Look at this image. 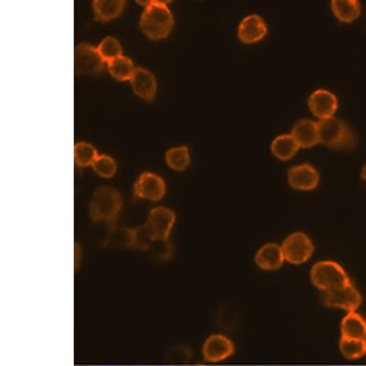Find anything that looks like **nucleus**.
<instances>
[{
	"instance_id": "1",
	"label": "nucleus",
	"mask_w": 366,
	"mask_h": 366,
	"mask_svg": "<svg viewBox=\"0 0 366 366\" xmlns=\"http://www.w3.org/2000/svg\"><path fill=\"white\" fill-rule=\"evenodd\" d=\"M175 223L176 215L172 210L155 207L150 210L144 225L120 230L115 228L106 236L108 239L113 236L115 245L145 251L158 260L166 261L175 253V248L169 240Z\"/></svg>"
},
{
	"instance_id": "2",
	"label": "nucleus",
	"mask_w": 366,
	"mask_h": 366,
	"mask_svg": "<svg viewBox=\"0 0 366 366\" xmlns=\"http://www.w3.org/2000/svg\"><path fill=\"white\" fill-rule=\"evenodd\" d=\"M145 7L140 19V28L147 38L153 41H160L167 38L172 31L174 17L165 1L150 0L137 1Z\"/></svg>"
},
{
	"instance_id": "3",
	"label": "nucleus",
	"mask_w": 366,
	"mask_h": 366,
	"mask_svg": "<svg viewBox=\"0 0 366 366\" xmlns=\"http://www.w3.org/2000/svg\"><path fill=\"white\" fill-rule=\"evenodd\" d=\"M123 201L120 193L110 186H102L93 193L90 215L93 222L106 225L108 233L115 230Z\"/></svg>"
},
{
	"instance_id": "4",
	"label": "nucleus",
	"mask_w": 366,
	"mask_h": 366,
	"mask_svg": "<svg viewBox=\"0 0 366 366\" xmlns=\"http://www.w3.org/2000/svg\"><path fill=\"white\" fill-rule=\"evenodd\" d=\"M319 143L334 150H350L357 144L354 131L336 118L318 122Z\"/></svg>"
},
{
	"instance_id": "5",
	"label": "nucleus",
	"mask_w": 366,
	"mask_h": 366,
	"mask_svg": "<svg viewBox=\"0 0 366 366\" xmlns=\"http://www.w3.org/2000/svg\"><path fill=\"white\" fill-rule=\"evenodd\" d=\"M311 279L313 284L324 293L352 283L344 269L332 261L316 263L311 269Z\"/></svg>"
},
{
	"instance_id": "6",
	"label": "nucleus",
	"mask_w": 366,
	"mask_h": 366,
	"mask_svg": "<svg viewBox=\"0 0 366 366\" xmlns=\"http://www.w3.org/2000/svg\"><path fill=\"white\" fill-rule=\"evenodd\" d=\"M75 73L77 75H97L105 69L98 49L88 43H81L75 48Z\"/></svg>"
},
{
	"instance_id": "7",
	"label": "nucleus",
	"mask_w": 366,
	"mask_h": 366,
	"mask_svg": "<svg viewBox=\"0 0 366 366\" xmlns=\"http://www.w3.org/2000/svg\"><path fill=\"white\" fill-rule=\"evenodd\" d=\"M281 248L285 260L295 265L304 263L314 253L311 239L302 232H295L288 236Z\"/></svg>"
},
{
	"instance_id": "8",
	"label": "nucleus",
	"mask_w": 366,
	"mask_h": 366,
	"mask_svg": "<svg viewBox=\"0 0 366 366\" xmlns=\"http://www.w3.org/2000/svg\"><path fill=\"white\" fill-rule=\"evenodd\" d=\"M323 301L328 307L344 309L349 311H356L362 303V297L352 283L344 287L325 292Z\"/></svg>"
},
{
	"instance_id": "9",
	"label": "nucleus",
	"mask_w": 366,
	"mask_h": 366,
	"mask_svg": "<svg viewBox=\"0 0 366 366\" xmlns=\"http://www.w3.org/2000/svg\"><path fill=\"white\" fill-rule=\"evenodd\" d=\"M166 185L160 176L153 173H144L134 183V193L139 199L158 202L164 197Z\"/></svg>"
},
{
	"instance_id": "10",
	"label": "nucleus",
	"mask_w": 366,
	"mask_h": 366,
	"mask_svg": "<svg viewBox=\"0 0 366 366\" xmlns=\"http://www.w3.org/2000/svg\"><path fill=\"white\" fill-rule=\"evenodd\" d=\"M234 353V344L224 335L215 334L207 337L202 346V356L207 363H220Z\"/></svg>"
},
{
	"instance_id": "11",
	"label": "nucleus",
	"mask_w": 366,
	"mask_h": 366,
	"mask_svg": "<svg viewBox=\"0 0 366 366\" xmlns=\"http://www.w3.org/2000/svg\"><path fill=\"white\" fill-rule=\"evenodd\" d=\"M288 181L297 190L310 191L318 185L319 174L315 167L309 164L295 166L288 172Z\"/></svg>"
},
{
	"instance_id": "12",
	"label": "nucleus",
	"mask_w": 366,
	"mask_h": 366,
	"mask_svg": "<svg viewBox=\"0 0 366 366\" xmlns=\"http://www.w3.org/2000/svg\"><path fill=\"white\" fill-rule=\"evenodd\" d=\"M308 104L311 113L321 120L333 118L337 110L336 96L325 90H318L311 93Z\"/></svg>"
},
{
	"instance_id": "13",
	"label": "nucleus",
	"mask_w": 366,
	"mask_h": 366,
	"mask_svg": "<svg viewBox=\"0 0 366 366\" xmlns=\"http://www.w3.org/2000/svg\"><path fill=\"white\" fill-rule=\"evenodd\" d=\"M132 90L145 101L154 100L157 94V81L149 70L136 67L131 79Z\"/></svg>"
},
{
	"instance_id": "14",
	"label": "nucleus",
	"mask_w": 366,
	"mask_h": 366,
	"mask_svg": "<svg viewBox=\"0 0 366 366\" xmlns=\"http://www.w3.org/2000/svg\"><path fill=\"white\" fill-rule=\"evenodd\" d=\"M267 28L263 19L259 15H251L242 20L239 26L238 36L244 43L251 44L263 40Z\"/></svg>"
},
{
	"instance_id": "15",
	"label": "nucleus",
	"mask_w": 366,
	"mask_h": 366,
	"mask_svg": "<svg viewBox=\"0 0 366 366\" xmlns=\"http://www.w3.org/2000/svg\"><path fill=\"white\" fill-rule=\"evenodd\" d=\"M285 257L281 246L276 244H267L256 253L257 266L266 271H275L284 263Z\"/></svg>"
},
{
	"instance_id": "16",
	"label": "nucleus",
	"mask_w": 366,
	"mask_h": 366,
	"mask_svg": "<svg viewBox=\"0 0 366 366\" xmlns=\"http://www.w3.org/2000/svg\"><path fill=\"white\" fill-rule=\"evenodd\" d=\"M292 136L298 146L311 148L319 143L318 123L311 120H300L293 126Z\"/></svg>"
},
{
	"instance_id": "17",
	"label": "nucleus",
	"mask_w": 366,
	"mask_h": 366,
	"mask_svg": "<svg viewBox=\"0 0 366 366\" xmlns=\"http://www.w3.org/2000/svg\"><path fill=\"white\" fill-rule=\"evenodd\" d=\"M125 8L123 0H95L93 12L95 19L101 22H108L120 17Z\"/></svg>"
},
{
	"instance_id": "18",
	"label": "nucleus",
	"mask_w": 366,
	"mask_h": 366,
	"mask_svg": "<svg viewBox=\"0 0 366 366\" xmlns=\"http://www.w3.org/2000/svg\"><path fill=\"white\" fill-rule=\"evenodd\" d=\"M342 337L363 339L366 337V321L356 311H349L342 323Z\"/></svg>"
},
{
	"instance_id": "19",
	"label": "nucleus",
	"mask_w": 366,
	"mask_h": 366,
	"mask_svg": "<svg viewBox=\"0 0 366 366\" xmlns=\"http://www.w3.org/2000/svg\"><path fill=\"white\" fill-rule=\"evenodd\" d=\"M332 10L337 20L350 23L360 17V4L356 0H334L332 1Z\"/></svg>"
},
{
	"instance_id": "20",
	"label": "nucleus",
	"mask_w": 366,
	"mask_h": 366,
	"mask_svg": "<svg viewBox=\"0 0 366 366\" xmlns=\"http://www.w3.org/2000/svg\"><path fill=\"white\" fill-rule=\"evenodd\" d=\"M300 148L292 134H283V136H277L272 142V152L274 157L286 162L295 157Z\"/></svg>"
},
{
	"instance_id": "21",
	"label": "nucleus",
	"mask_w": 366,
	"mask_h": 366,
	"mask_svg": "<svg viewBox=\"0 0 366 366\" xmlns=\"http://www.w3.org/2000/svg\"><path fill=\"white\" fill-rule=\"evenodd\" d=\"M106 66L111 76L121 82L129 81V80L131 81L136 70L132 59L125 56L118 57L113 61L106 62Z\"/></svg>"
},
{
	"instance_id": "22",
	"label": "nucleus",
	"mask_w": 366,
	"mask_h": 366,
	"mask_svg": "<svg viewBox=\"0 0 366 366\" xmlns=\"http://www.w3.org/2000/svg\"><path fill=\"white\" fill-rule=\"evenodd\" d=\"M166 162L176 171H183L190 164V154L185 146L172 148L166 153Z\"/></svg>"
},
{
	"instance_id": "23",
	"label": "nucleus",
	"mask_w": 366,
	"mask_h": 366,
	"mask_svg": "<svg viewBox=\"0 0 366 366\" xmlns=\"http://www.w3.org/2000/svg\"><path fill=\"white\" fill-rule=\"evenodd\" d=\"M99 157L97 150L92 144L85 142L77 143L74 146L75 163L79 167H88L93 165L96 158Z\"/></svg>"
},
{
	"instance_id": "24",
	"label": "nucleus",
	"mask_w": 366,
	"mask_h": 366,
	"mask_svg": "<svg viewBox=\"0 0 366 366\" xmlns=\"http://www.w3.org/2000/svg\"><path fill=\"white\" fill-rule=\"evenodd\" d=\"M339 349L345 358L350 360L359 359L366 355V348L363 339H348L342 337Z\"/></svg>"
},
{
	"instance_id": "25",
	"label": "nucleus",
	"mask_w": 366,
	"mask_h": 366,
	"mask_svg": "<svg viewBox=\"0 0 366 366\" xmlns=\"http://www.w3.org/2000/svg\"><path fill=\"white\" fill-rule=\"evenodd\" d=\"M97 49L106 64L121 57L123 51L120 43L113 37L104 38Z\"/></svg>"
},
{
	"instance_id": "26",
	"label": "nucleus",
	"mask_w": 366,
	"mask_h": 366,
	"mask_svg": "<svg viewBox=\"0 0 366 366\" xmlns=\"http://www.w3.org/2000/svg\"><path fill=\"white\" fill-rule=\"evenodd\" d=\"M92 168L97 175L102 178H110L115 175L118 164L113 158L108 155H99L93 163Z\"/></svg>"
},
{
	"instance_id": "27",
	"label": "nucleus",
	"mask_w": 366,
	"mask_h": 366,
	"mask_svg": "<svg viewBox=\"0 0 366 366\" xmlns=\"http://www.w3.org/2000/svg\"><path fill=\"white\" fill-rule=\"evenodd\" d=\"M362 178H363V180H365L366 181V165L363 169Z\"/></svg>"
},
{
	"instance_id": "28",
	"label": "nucleus",
	"mask_w": 366,
	"mask_h": 366,
	"mask_svg": "<svg viewBox=\"0 0 366 366\" xmlns=\"http://www.w3.org/2000/svg\"><path fill=\"white\" fill-rule=\"evenodd\" d=\"M363 342H365V348H366V337H365V339H363Z\"/></svg>"
},
{
	"instance_id": "29",
	"label": "nucleus",
	"mask_w": 366,
	"mask_h": 366,
	"mask_svg": "<svg viewBox=\"0 0 366 366\" xmlns=\"http://www.w3.org/2000/svg\"><path fill=\"white\" fill-rule=\"evenodd\" d=\"M345 366H350V365H345Z\"/></svg>"
},
{
	"instance_id": "30",
	"label": "nucleus",
	"mask_w": 366,
	"mask_h": 366,
	"mask_svg": "<svg viewBox=\"0 0 366 366\" xmlns=\"http://www.w3.org/2000/svg\"><path fill=\"white\" fill-rule=\"evenodd\" d=\"M98 366H102V365H98Z\"/></svg>"
}]
</instances>
